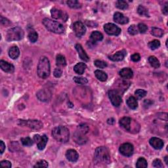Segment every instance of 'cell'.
<instances>
[{"mask_svg": "<svg viewBox=\"0 0 168 168\" xmlns=\"http://www.w3.org/2000/svg\"><path fill=\"white\" fill-rule=\"evenodd\" d=\"M52 135L57 141L65 143L69 140L70 131L67 127L60 126L53 129Z\"/></svg>", "mask_w": 168, "mask_h": 168, "instance_id": "cell-1", "label": "cell"}, {"mask_svg": "<svg viewBox=\"0 0 168 168\" xmlns=\"http://www.w3.org/2000/svg\"><path fill=\"white\" fill-rule=\"evenodd\" d=\"M51 69H50V62L46 57H41L38 65V75L42 79H46L49 75Z\"/></svg>", "mask_w": 168, "mask_h": 168, "instance_id": "cell-2", "label": "cell"}, {"mask_svg": "<svg viewBox=\"0 0 168 168\" xmlns=\"http://www.w3.org/2000/svg\"><path fill=\"white\" fill-rule=\"evenodd\" d=\"M43 24L47 29L55 34H63L65 31V28L62 24L57 22V21L53 20L48 18H45L42 21Z\"/></svg>", "mask_w": 168, "mask_h": 168, "instance_id": "cell-3", "label": "cell"}, {"mask_svg": "<svg viewBox=\"0 0 168 168\" xmlns=\"http://www.w3.org/2000/svg\"><path fill=\"white\" fill-rule=\"evenodd\" d=\"M95 160L97 163H109L110 162V156L108 149L105 146H100L95 150Z\"/></svg>", "mask_w": 168, "mask_h": 168, "instance_id": "cell-4", "label": "cell"}, {"mask_svg": "<svg viewBox=\"0 0 168 168\" xmlns=\"http://www.w3.org/2000/svg\"><path fill=\"white\" fill-rule=\"evenodd\" d=\"M24 32L20 27H14L9 29L6 35V40L8 41H19L24 37Z\"/></svg>", "mask_w": 168, "mask_h": 168, "instance_id": "cell-5", "label": "cell"}, {"mask_svg": "<svg viewBox=\"0 0 168 168\" xmlns=\"http://www.w3.org/2000/svg\"><path fill=\"white\" fill-rule=\"evenodd\" d=\"M19 125L27 126L35 130H39L43 127V124L39 120H19Z\"/></svg>", "mask_w": 168, "mask_h": 168, "instance_id": "cell-6", "label": "cell"}, {"mask_svg": "<svg viewBox=\"0 0 168 168\" xmlns=\"http://www.w3.org/2000/svg\"><path fill=\"white\" fill-rule=\"evenodd\" d=\"M51 14L53 19L57 20H62L64 22H66L69 19V15H67L66 12L57 8H53L51 10Z\"/></svg>", "mask_w": 168, "mask_h": 168, "instance_id": "cell-7", "label": "cell"}, {"mask_svg": "<svg viewBox=\"0 0 168 168\" xmlns=\"http://www.w3.org/2000/svg\"><path fill=\"white\" fill-rule=\"evenodd\" d=\"M104 30L106 34L110 35H118L121 32L118 26L112 23L106 24L104 26Z\"/></svg>", "mask_w": 168, "mask_h": 168, "instance_id": "cell-8", "label": "cell"}, {"mask_svg": "<svg viewBox=\"0 0 168 168\" xmlns=\"http://www.w3.org/2000/svg\"><path fill=\"white\" fill-rule=\"evenodd\" d=\"M108 96L109 99L111 101L112 104L114 106H119L122 100H121V96L120 95V93L118 92L116 90H110L108 91Z\"/></svg>", "mask_w": 168, "mask_h": 168, "instance_id": "cell-9", "label": "cell"}, {"mask_svg": "<svg viewBox=\"0 0 168 168\" xmlns=\"http://www.w3.org/2000/svg\"><path fill=\"white\" fill-rule=\"evenodd\" d=\"M73 30L76 36L80 38L85 34L86 28H85V25L80 21H77V22L74 23L73 25Z\"/></svg>", "mask_w": 168, "mask_h": 168, "instance_id": "cell-10", "label": "cell"}, {"mask_svg": "<svg viewBox=\"0 0 168 168\" xmlns=\"http://www.w3.org/2000/svg\"><path fill=\"white\" fill-rule=\"evenodd\" d=\"M34 139L36 142L38 148L40 151H42L45 148L48 141V138L45 135H42V136H40V135H35Z\"/></svg>", "mask_w": 168, "mask_h": 168, "instance_id": "cell-11", "label": "cell"}, {"mask_svg": "<svg viewBox=\"0 0 168 168\" xmlns=\"http://www.w3.org/2000/svg\"><path fill=\"white\" fill-rule=\"evenodd\" d=\"M119 151L121 154L124 155V156L130 157L132 156V154H133V151H134L133 146L131 143L126 142V143H124L120 146Z\"/></svg>", "mask_w": 168, "mask_h": 168, "instance_id": "cell-12", "label": "cell"}, {"mask_svg": "<svg viewBox=\"0 0 168 168\" xmlns=\"http://www.w3.org/2000/svg\"><path fill=\"white\" fill-rule=\"evenodd\" d=\"M73 139L74 141L78 145L85 144L87 141V138L85 136V133L78 130L74 133Z\"/></svg>", "mask_w": 168, "mask_h": 168, "instance_id": "cell-13", "label": "cell"}, {"mask_svg": "<svg viewBox=\"0 0 168 168\" xmlns=\"http://www.w3.org/2000/svg\"><path fill=\"white\" fill-rule=\"evenodd\" d=\"M51 92L49 89H41L37 93V97L41 101H47L51 97Z\"/></svg>", "mask_w": 168, "mask_h": 168, "instance_id": "cell-14", "label": "cell"}, {"mask_svg": "<svg viewBox=\"0 0 168 168\" xmlns=\"http://www.w3.org/2000/svg\"><path fill=\"white\" fill-rule=\"evenodd\" d=\"M149 143L152 147L156 149V150H160L162 149L163 146V141L158 137H152L149 141Z\"/></svg>", "mask_w": 168, "mask_h": 168, "instance_id": "cell-15", "label": "cell"}, {"mask_svg": "<svg viewBox=\"0 0 168 168\" xmlns=\"http://www.w3.org/2000/svg\"><path fill=\"white\" fill-rule=\"evenodd\" d=\"M66 157L71 162H76L79 158V154L74 149H70L66 151Z\"/></svg>", "mask_w": 168, "mask_h": 168, "instance_id": "cell-16", "label": "cell"}, {"mask_svg": "<svg viewBox=\"0 0 168 168\" xmlns=\"http://www.w3.org/2000/svg\"><path fill=\"white\" fill-rule=\"evenodd\" d=\"M114 20L116 23L120 24H125L129 23V19L127 17H125L122 13L116 12L114 15Z\"/></svg>", "mask_w": 168, "mask_h": 168, "instance_id": "cell-17", "label": "cell"}, {"mask_svg": "<svg viewBox=\"0 0 168 168\" xmlns=\"http://www.w3.org/2000/svg\"><path fill=\"white\" fill-rule=\"evenodd\" d=\"M126 55H127L126 51H125V50H121V51L116 52L115 54L110 56L109 59L115 62L121 61V60H122L124 59V57H126Z\"/></svg>", "mask_w": 168, "mask_h": 168, "instance_id": "cell-18", "label": "cell"}, {"mask_svg": "<svg viewBox=\"0 0 168 168\" xmlns=\"http://www.w3.org/2000/svg\"><path fill=\"white\" fill-rule=\"evenodd\" d=\"M0 67L4 72L8 73H13L14 70H15V67H14L13 64L3 60L0 61Z\"/></svg>", "mask_w": 168, "mask_h": 168, "instance_id": "cell-19", "label": "cell"}, {"mask_svg": "<svg viewBox=\"0 0 168 168\" xmlns=\"http://www.w3.org/2000/svg\"><path fill=\"white\" fill-rule=\"evenodd\" d=\"M75 47H76V49L77 50L78 55H79L80 59L81 60H84V61H85V62L89 61V57L87 55V53H85V51H84V49H83V47H82V46L79 44H77L76 45V46H75Z\"/></svg>", "mask_w": 168, "mask_h": 168, "instance_id": "cell-20", "label": "cell"}, {"mask_svg": "<svg viewBox=\"0 0 168 168\" xmlns=\"http://www.w3.org/2000/svg\"><path fill=\"white\" fill-rule=\"evenodd\" d=\"M131 119L129 117H124L120 120V126L129 131H131Z\"/></svg>", "mask_w": 168, "mask_h": 168, "instance_id": "cell-21", "label": "cell"}, {"mask_svg": "<svg viewBox=\"0 0 168 168\" xmlns=\"http://www.w3.org/2000/svg\"><path fill=\"white\" fill-rule=\"evenodd\" d=\"M133 72L131 69L129 68H124L120 71V76L124 79H130L133 77Z\"/></svg>", "mask_w": 168, "mask_h": 168, "instance_id": "cell-22", "label": "cell"}, {"mask_svg": "<svg viewBox=\"0 0 168 168\" xmlns=\"http://www.w3.org/2000/svg\"><path fill=\"white\" fill-rule=\"evenodd\" d=\"M20 55V50L17 46H13L9 50V56L12 59H17Z\"/></svg>", "mask_w": 168, "mask_h": 168, "instance_id": "cell-23", "label": "cell"}, {"mask_svg": "<svg viewBox=\"0 0 168 168\" xmlns=\"http://www.w3.org/2000/svg\"><path fill=\"white\" fill-rule=\"evenodd\" d=\"M86 68H87V66L85 63H79L75 65V66L74 67V72L77 73L78 74L81 75L84 73Z\"/></svg>", "mask_w": 168, "mask_h": 168, "instance_id": "cell-24", "label": "cell"}, {"mask_svg": "<svg viewBox=\"0 0 168 168\" xmlns=\"http://www.w3.org/2000/svg\"><path fill=\"white\" fill-rule=\"evenodd\" d=\"M127 105L131 109H136L138 106L137 99L133 96H131L127 100Z\"/></svg>", "mask_w": 168, "mask_h": 168, "instance_id": "cell-25", "label": "cell"}, {"mask_svg": "<svg viewBox=\"0 0 168 168\" xmlns=\"http://www.w3.org/2000/svg\"><path fill=\"white\" fill-rule=\"evenodd\" d=\"M90 38L93 42H97L102 40L103 35L99 31H95L92 32Z\"/></svg>", "mask_w": 168, "mask_h": 168, "instance_id": "cell-26", "label": "cell"}, {"mask_svg": "<svg viewBox=\"0 0 168 168\" xmlns=\"http://www.w3.org/2000/svg\"><path fill=\"white\" fill-rule=\"evenodd\" d=\"M95 75L96 78H97L99 80L101 81H106L107 79H108V76H107V74L102 70H95Z\"/></svg>", "mask_w": 168, "mask_h": 168, "instance_id": "cell-27", "label": "cell"}, {"mask_svg": "<svg viewBox=\"0 0 168 168\" xmlns=\"http://www.w3.org/2000/svg\"><path fill=\"white\" fill-rule=\"evenodd\" d=\"M148 61L151 65L154 68V69H158L160 66V63L158 59L154 56H151L148 58Z\"/></svg>", "mask_w": 168, "mask_h": 168, "instance_id": "cell-28", "label": "cell"}, {"mask_svg": "<svg viewBox=\"0 0 168 168\" xmlns=\"http://www.w3.org/2000/svg\"><path fill=\"white\" fill-rule=\"evenodd\" d=\"M56 63H57V65L58 66H61V67L63 66L64 67L66 65V61L65 57L62 55H58L57 56Z\"/></svg>", "mask_w": 168, "mask_h": 168, "instance_id": "cell-29", "label": "cell"}, {"mask_svg": "<svg viewBox=\"0 0 168 168\" xmlns=\"http://www.w3.org/2000/svg\"><path fill=\"white\" fill-rule=\"evenodd\" d=\"M137 12L141 16H144V17H150L148 10L146 9L145 7L142 5H139L137 8Z\"/></svg>", "mask_w": 168, "mask_h": 168, "instance_id": "cell-30", "label": "cell"}, {"mask_svg": "<svg viewBox=\"0 0 168 168\" xmlns=\"http://www.w3.org/2000/svg\"><path fill=\"white\" fill-rule=\"evenodd\" d=\"M67 5L72 9H79L81 7V4L76 0H70L67 2Z\"/></svg>", "mask_w": 168, "mask_h": 168, "instance_id": "cell-31", "label": "cell"}, {"mask_svg": "<svg viewBox=\"0 0 168 168\" xmlns=\"http://www.w3.org/2000/svg\"><path fill=\"white\" fill-rule=\"evenodd\" d=\"M151 34L154 35V36L161 38L162 37V35L163 34V31L159 28L153 27L151 30Z\"/></svg>", "mask_w": 168, "mask_h": 168, "instance_id": "cell-32", "label": "cell"}, {"mask_svg": "<svg viewBox=\"0 0 168 168\" xmlns=\"http://www.w3.org/2000/svg\"><path fill=\"white\" fill-rule=\"evenodd\" d=\"M116 7L117 8L120 9H126L128 8V3L126 1H123V0H118L116 3Z\"/></svg>", "mask_w": 168, "mask_h": 168, "instance_id": "cell-33", "label": "cell"}, {"mask_svg": "<svg viewBox=\"0 0 168 168\" xmlns=\"http://www.w3.org/2000/svg\"><path fill=\"white\" fill-rule=\"evenodd\" d=\"M147 162L144 158H139L136 163V167L138 168H145L147 167Z\"/></svg>", "mask_w": 168, "mask_h": 168, "instance_id": "cell-34", "label": "cell"}, {"mask_svg": "<svg viewBox=\"0 0 168 168\" xmlns=\"http://www.w3.org/2000/svg\"><path fill=\"white\" fill-rule=\"evenodd\" d=\"M28 38L32 43H35L38 39V34L36 32L31 31L28 35Z\"/></svg>", "mask_w": 168, "mask_h": 168, "instance_id": "cell-35", "label": "cell"}, {"mask_svg": "<svg viewBox=\"0 0 168 168\" xmlns=\"http://www.w3.org/2000/svg\"><path fill=\"white\" fill-rule=\"evenodd\" d=\"M148 45V47L151 50H155L156 49H158L160 46V42L158 40H154L151 42H149Z\"/></svg>", "mask_w": 168, "mask_h": 168, "instance_id": "cell-36", "label": "cell"}, {"mask_svg": "<svg viewBox=\"0 0 168 168\" xmlns=\"http://www.w3.org/2000/svg\"><path fill=\"white\" fill-rule=\"evenodd\" d=\"M147 94V92L143 90V89H137V90L135 92V96H136L137 99H141L143 98L144 96H146Z\"/></svg>", "mask_w": 168, "mask_h": 168, "instance_id": "cell-37", "label": "cell"}, {"mask_svg": "<svg viewBox=\"0 0 168 168\" xmlns=\"http://www.w3.org/2000/svg\"><path fill=\"white\" fill-rule=\"evenodd\" d=\"M21 142L24 146H30L33 145V141L32 140V139L30 137H24V138H21L20 139Z\"/></svg>", "mask_w": 168, "mask_h": 168, "instance_id": "cell-38", "label": "cell"}, {"mask_svg": "<svg viewBox=\"0 0 168 168\" xmlns=\"http://www.w3.org/2000/svg\"><path fill=\"white\" fill-rule=\"evenodd\" d=\"M74 81L76 82L78 84H81L84 85L87 84L88 80L85 78H82V77H74Z\"/></svg>", "mask_w": 168, "mask_h": 168, "instance_id": "cell-39", "label": "cell"}, {"mask_svg": "<svg viewBox=\"0 0 168 168\" xmlns=\"http://www.w3.org/2000/svg\"><path fill=\"white\" fill-rule=\"evenodd\" d=\"M138 28L135 25H131L128 28V33L130 35H135L138 34Z\"/></svg>", "mask_w": 168, "mask_h": 168, "instance_id": "cell-40", "label": "cell"}, {"mask_svg": "<svg viewBox=\"0 0 168 168\" xmlns=\"http://www.w3.org/2000/svg\"><path fill=\"white\" fill-rule=\"evenodd\" d=\"M94 64L99 69H105L107 66V63L102 61V60H96L94 62Z\"/></svg>", "mask_w": 168, "mask_h": 168, "instance_id": "cell-41", "label": "cell"}, {"mask_svg": "<svg viewBox=\"0 0 168 168\" xmlns=\"http://www.w3.org/2000/svg\"><path fill=\"white\" fill-rule=\"evenodd\" d=\"M137 28H138V30L140 32V33L143 34V33H145L146 30H147L148 27L146 24H145L143 23H139L138 24Z\"/></svg>", "mask_w": 168, "mask_h": 168, "instance_id": "cell-42", "label": "cell"}, {"mask_svg": "<svg viewBox=\"0 0 168 168\" xmlns=\"http://www.w3.org/2000/svg\"><path fill=\"white\" fill-rule=\"evenodd\" d=\"M48 163L45 160H40L38 162L34 167H47Z\"/></svg>", "mask_w": 168, "mask_h": 168, "instance_id": "cell-43", "label": "cell"}, {"mask_svg": "<svg viewBox=\"0 0 168 168\" xmlns=\"http://www.w3.org/2000/svg\"><path fill=\"white\" fill-rule=\"evenodd\" d=\"M152 166H153V167H157V168H163V165L162 162V161L159 159H156L154 160Z\"/></svg>", "mask_w": 168, "mask_h": 168, "instance_id": "cell-44", "label": "cell"}, {"mask_svg": "<svg viewBox=\"0 0 168 168\" xmlns=\"http://www.w3.org/2000/svg\"><path fill=\"white\" fill-rule=\"evenodd\" d=\"M131 59L133 62H138L141 60V56L139 53H135L133 55H131Z\"/></svg>", "mask_w": 168, "mask_h": 168, "instance_id": "cell-45", "label": "cell"}, {"mask_svg": "<svg viewBox=\"0 0 168 168\" xmlns=\"http://www.w3.org/2000/svg\"><path fill=\"white\" fill-rule=\"evenodd\" d=\"M1 166L3 167H8L10 168L11 167V163L8 160H3L1 162Z\"/></svg>", "mask_w": 168, "mask_h": 168, "instance_id": "cell-46", "label": "cell"}, {"mask_svg": "<svg viewBox=\"0 0 168 168\" xmlns=\"http://www.w3.org/2000/svg\"><path fill=\"white\" fill-rule=\"evenodd\" d=\"M1 24L2 25H4V26H9L11 24L10 21L7 19L6 18H4L3 16H1Z\"/></svg>", "mask_w": 168, "mask_h": 168, "instance_id": "cell-47", "label": "cell"}, {"mask_svg": "<svg viewBox=\"0 0 168 168\" xmlns=\"http://www.w3.org/2000/svg\"><path fill=\"white\" fill-rule=\"evenodd\" d=\"M62 74H63V72H62V70H60V69H56L55 70H54V76L56 77V78H60V76H62Z\"/></svg>", "mask_w": 168, "mask_h": 168, "instance_id": "cell-48", "label": "cell"}, {"mask_svg": "<svg viewBox=\"0 0 168 168\" xmlns=\"http://www.w3.org/2000/svg\"><path fill=\"white\" fill-rule=\"evenodd\" d=\"M5 149V145L4 144L2 141H0V152H1V154H3V152H4Z\"/></svg>", "mask_w": 168, "mask_h": 168, "instance_id": "cell-49", "label": "cell"}, {"mask_svg": "<svg viewBox=\"0 0 168 168\" xmlns=\"http://www.w3.org/2000/svg\"><path fill=\"white\" fill-rule=\"evenodd\" d=\"M162 12L164 14V15H167L168 13V9H167V3H166L165 5H163V9H162Z\"/></svg>", "mask_w": 168, "mask_h": 168, "instance_id": "cell-50", "label": "cell"}, {"mask_svg": "<svg viewBox=\"0 0 168 168\" xmlns=\"http://www.w3.org/2000/svg\"><path fill=\"white\" fill-rule=\"evenodd\" d=\"M144 103H146V105H148V106H151L152 103H153V102H152L151 100H145V102H144Z\"/></svg>", "mask_w": 168, "mask_h": 168, "instance_id": "cell-51", "label": "cell"}, {"mask_svg": "<svg viewBox=\"0 0 168 168\" xmlns=\"http://www.w3.org/2000/svg\"><path fill=\"white\" fill-rule=\"evenodd\" d=\"M167 159H168V156H166L165 157V158H164V160H165V162H166V164H168V160H167Z\"/></svg>", "mask_w": 168, "mask_h": 168, "instance_id": "cell-52", "label": "cell"}]
</instances>
